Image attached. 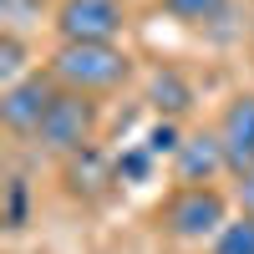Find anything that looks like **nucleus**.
<instances>
[{"label":"nucleus","instance_id":"6","mask_svg":"<svg viewBox=\"0 0 254 254\" xmlns=\"http://www.w3.org/2000/svg\"><path fill=\"white\" fill-rule=\"evenodd\" d=\"M214 132H219V142H224L229 173H234V178L254 173V92H239V97L224 102Z\"/></svg>","mask_w":254,"mask_h":254},{"label":"nucleus","instance_id":"3","mask_svg":"<svg viewBox=\"0 0 254 254\" xmlns=\"http://www.w3.org/2000/svg\"><path fill=\"white\" fill-rule=\"evenodd\" d=\"M51 26L66 46H117V36L127 31L122 0H56Z\"/></svg>","mask_w":254,"mask_h":254},{"label":"nucleus","instance_id":"13","mask_svg":"<svg viewBox=\"0 0 254 254\" xmlns=\"http://www.w3.org/2000/svg\"><path fill=\"white\" fill-rule=\"evenodd\" d=\"M142 147H147L153 158H173L178 147H183V132H178V122H158V127H147Z\"/></svg>","mask_w":254,"mask_h":254},{"label":"nucleus","instance_id":"4","mask_svg":"<svg viewBox=\"0 0 254 254\" xmlns=\"http://www.w3.org/2000/svg\"><path fill=\"white\" fill-rule=\"evenodd\" d=\"M229 224V198L219 193L214 183L208 188H173L163 203V229L183 244H214V234Z\"/></svg>","mask_w":254,"mask_h":254},{"label":"nucleus","instance_id":"7","mask_svg":"<svg viewBox=\"0 0 254 254\" xmlns=\"http://www.w3.org/2000/svg\"><path fill=\"white\" fill-rule=\"evenodd\" d=\"M219 173H229L219 132H214V127L183 132V147L173 153V178H178V188H208Z\"/></svg>","mask_w":254,"mask_h":254},{"label":"nucleus","instance_id":"11","mask_svg":"<svg viewBox=\"0 0 254 254\" xmlns=\"http://www.w3.org/2000/svg\"><path fill=\"white\" fill-rule=\"evenodd\" d=\"M208 254H254V219H249V214L229 219V224L219 229V234H214Z\"/></svg>","mask_w":254,"mask_h":254},{"label":"nucleus","instance_id":"1","mask_svg":"<svg viewBox=\"0 0 254 254\" xmlns=\"http://www.w3.org/2000/svg\"><path fill=\"white\" fill-rule=\"evenodd\" d=\"M46 71L61 92H81V97H107L132 81V56L122 46H61L51 51Z\"/></svg>","mask_w":254,"mask_h":254},{"label":"nucleus","instance_id":"10","mask_svg":"<svg viewBox=\"0 0 254 254\" xmlns=\"http://www.w3.org/2000/svg\"><path fill=\"white\" fill-rule=\"evenodd\" d=\"M31 66H26V36L20 31H0V92L26 81Z\"/></svg>","mask_w":254,"mask_h":254},{"label":"nucleus","instance_id":"15","mask_svg":"<svg viewBox=\"0 0 254 254\" xmlns=\"http://www.w3.org/2000/svg\"><path fill=\"white\" fill-rule=\"evenodd\" d=\"M153 153H147V147H132V153H127V158H117V183L127 178V183H137V178H147V173H153Z\"/></svg>","mask_w":254,"mask_h":254},{"label":"nucleus","instance_id":"9","mask_svg":"<svg viewBox=\"0 0 254 254\" xmlns=\"http://www.w3.org/2000/svg\"><path fill=\"white\" fill-rule=\"evenodd\" d=\"M147 102H153V107L163 112V122H173V117H183L188 107H193V92H188V81H183L173 66H163V71H153Z\"/></svg>","mask_w":254,"mask_h":254},{"label":"nucleus","instance_id":"8","mask_svg":"<svg viewBox=\"0 0 254 254\" xmlns=\"http://www.w3.org/2000/svg\"><path fill=\"white\" fill-rule=\"evenodd\" d=\"M61 168H66V188H71L76 198H102V193H107V183H117V163H107L97 147L66 158Z\"/></svg>","mask_w":254,"mask_h":254},{"label":"nucleus","instance_id":"5","mask_svg":"<svg viewBox=\"0 0 254 254\" xmlns=\"http://www.w3.org/2000/svg\"><path fill=\"white\" fill-rule=\"evenodd\" d=\"M56 92H61V87L51 81V71H31L26 81L5 87V92H0V122H5V132L36 137V127H41V117L51 112Z\"/></svg>","mask_w":254,"mask_h":254},{"label":"nucleus","instance_id":"16","mask_svg":"<svg viewBox=\"0 0 254 254\" xmlns=\"http://www.w3.org/2000/svg\"><path fill=\"white\" fill-rule=\"evenodd\" d=\"M5 224H10V229L26 224V178H10V208H5Z\"/></svg>","mask_w":254,"mask_h":254},{"label":"nucleus","instance_id":"2","mask_svg":"<svg viewBox=\"0 0 254 254\" xmlns=\"http://www.w3.org/2000/svg\"><path fill=\"white\" fill-rule=\"evenodd\" d=\"M97 122H102V107H97V97H81V92H56L51 102V112L41 117L36 127V147L41 153H51V158H76V153H87L92 137H97Z\"/></svg>","mask_w":254,"mask_h":254},{"label":"nucleus","instance_id":"12","mask_svg":"<svg viewBox=\"0 0 254 254\" xmlns=\"http://www.w3.org/2000/svg\"><path fill=\"white\" fill-rule=\"evenodd\" d=\"M163 10L173 20H183V26H214L229 10V0H163Z\"/></svg>","mask_w":254,"mask_h":254},{"label":"nucleus","instance_id":"17","mask_svg":"<svg viewBox=\"0 0 254 254\" xmlns=\"http://www.w3.org/2000/svg\"><path fill=\"white\" fill-rule=\"evenodd\" d=\"M234 198H239V214H249V219H254V173H244V178H239Z\"/></svg>","mask_w":254,"mask_h":254},{"label":"nucleus","instance_id":"14","mask_svg":"<svg viewBox=\"0 0 254 254\" xmlns=\"http://www.w3.org/2000/svg\"><path fill=\"white\" fill-rule=\"evenodd\" d=\"M46 0H0V15H5V31H20L26 20H41Z\"/></svg>","mask_w":254,"mask_h":254}]
</instances>
